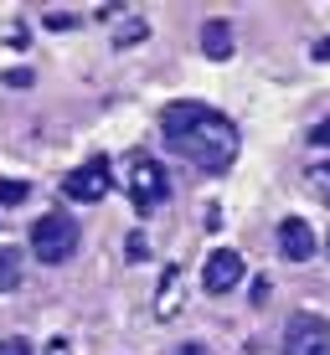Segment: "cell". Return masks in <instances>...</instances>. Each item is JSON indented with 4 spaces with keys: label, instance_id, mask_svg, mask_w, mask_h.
Returning a JSON list of instances; mask_svg holds the SVG:
<instances>
[{
    "label": "cell",
    "instance_id": "14",
    "mask_svg": "<svg viewBox=\"0 0 330 355\" xmlns=\"http://www.w3.org/2000/svg\"><path fill=\"white\" fill-rule=\"evenodd\" d=\"M124 248H129V263H145V258H150V248H145V237H140V232H134Z\"/></svg>",
    "mask_w": 330,
    "mask_h": 355
},
{
    "label": "cell",
    "instance_id": "13",
    "mask_svg": "<svg viewBox=\"0 0 330 355\" xmlns=\"http://www.w3.org/2000/svg\"><path fill=\"white\" fill-rule=\"evenodd\" d=\"M0 355H31V340H21V335H6V340H0Z\"/></svg>",
    "mask_w": 330,
    "mask_h": 355
},
{
    "label": "cell",
    "instance_id": "9",
    "mask_svg": "<svg viewBox=\"0 0 330 355\" xmlns=\"http://www.w3.org/2000/svg\"><path fill=\"white\" fill-rule=\"evenodd\" d=\"M176 284H181V268L170 263V268H165V284H160V299H155V314H160V320H170V314L181 309V293H176Z\"/></svg>",
    "mask_w": 330,
    "mask_h": 355
},
{
    "label": "cell",
    "instance_id": "17",
    "mask_svg": "<svg viewBox=\"0 0 330 355\" xmlns=\"http://www.w3.org/2000/svg\"><path fill=\"white\" fill-rule=\"evenodd\" d=\"M315 62H330V42H320V46H315Z\"/></svg>",
    "mask_w": 330,
    "mask_h": 355
},
{
    "label": "cell",
    "instance_id": "18",
    "mask_svg": "<svg viewBox=\"0 0 330 355\" xmlns=\"http://www.w3.org/2000/svg\"><path fill=\"white\" fill-rule=\"evenodd\" d=\"M325 252H330V242H325Z\"/></svg>",
    "mask_w": 330,
    "mask_h": 355
},
{
    "label": "cell",
    "instance_id": "7",
    "mask_svg": "<svg viewBox=\"0 0 330 355\" xmlns=\"http://www.w3.org/2000/svg\"><path fill=\"white\" fill-rule=\"evenodd\" d=\"M279 252H284L289 263L315 258V232H310L304 216H284V222H279Z\"/></svg>",
    "mask_w": 330,
    "mask_h": 355
},
{
    "label": "cell",
    "instance_id": "3",
    "mask_svg": "<svg viewBox=\"0 0 330 355\" xmlns=\"http://www.w3.org/2000/svg\"><path fill=\"white\" fill-rule=\"evenodd\" d=\"M124 191H129V206L140 216H155L170 196V180H165V165L150 160V155H129V170H124Z\"/></svg>",
    "mask_w": 330,
    "mask_h": 355
},
{
    "label": "cell",
    "instance_id": "15",
    "mask_svg": "<svg viewBox=\"0 0 330 355\" xmlns=\"http://www.w3.org/2000/svg\"><path fill=\"white\" fill-rule=\"evenodd\" d=\"M140 36H145V21H129V26L119 31V46H134V42H140Z\"/></svg>",
    "mask_w": 330,
    "mask_h": 355
},
{
    "label": "cell",
    "instance_id": "10",
    "mask_svg": "<svg viewBox=\"0 0 330 355\" xmlns=\"http://www.w3.org/2000/svg\"><path fill=\"white\" fill-rule=\"evenodd\" d=\"M16 288H21V252L0 248V293H16Z\"/></svg>",
    "mask_w": 330,
    "mask_h": 355
},
{
    "label": "cell",
    "instance_id": "11",
    "mask_svg": "<svg viewBox=\"0 0 330 355\" xmlns=\"http://www.w3.org/2000/svg\"><path fill=\"white\" fill-rule=\"evenodd\" d=\"M304 180H310V191H315V196H320V201L330 206V160L310 165V175H304Z\"/></svg>",
    "mask_w": 330,
    "mask_h": 355
},
{
    "label": "cell",
    "instance_id": "6",
    "mask_svg": "<svg viewBox=\"0 0 330 355\" xmlns=\"http://www.w3.org/2000/svg\"><path fill=\"white\" fill-rule=\"evenodd\" d=\"M238 284H242V258L232 248H217L212 258H206V268H201V288L206 293H227Z\"/></svg>",
    "mask_w": 330,
    "mask_h": 355
},
{
    "label": "cell",
    "instance_id": "2",
    "mask_svg": "<svg viewBox=\"0 0 330 355\" xmlns=\"http://www.w3.org/2000/svg\"><path fill=\"white\" fill-rule=\"evenodd\" d=\"M83 232H78V216L72 211H47L31 222V252L36 263H67L72 252H78Z\"/></svg>",
    "mask_w": 330,
    "mask_h": 355
},
{
    "label": "cell",
    "instance_id": "8",
    "mask_svg": "<svg viewBox=\"0 0 330 355\" xmlns=\"http://www.w3.org/2000/svg\"><path fill=\"white\" fill-rule=\"evenodd\" d=\"M201 52L212 57V62H227L232 57V26L227 21H206L201 26Z\"/></svg>",
    "mask_w": 330,
    "mask_h": 355
},
{
    "label": "cell",
    "instance_id": "1",
    "mask_svg": "<svg viewBox=\"0 0 330 355\" xmlns=\"http://www.w3.org/2000/svg\"><path fill=\"white\" fill-rule=\"evenodd\" d=\"M160 134H165V150L186 155L206 175H222V170H232V160H238V124H232L222 108L191 103V98L165 103Z\"/></svg>",
    "mask_w": 330,
    "mask_h": 355
},
{
    "label": "cell",
    "instance_id": "5",
    "mask_svg": "<svg viewBox=\"0 0 330 355\" xmlns=\"http://www.w3.org/2000/svg\"><path fill=\"white\" fill-rule=\"evenodd\" d=\"M108 191H114V170H108L104 155H93L88 165H78V170H67V175H63V196H67V201L88 206V201H104Z\"/></svg>",
    "mask_w": 330,
    "mask_h": 355
},
{
    "label": "cell",
    "instance_id": "4",
    "mask_svg": "<svg viewBox=\"0 0 330 355\" xmlns=\"http://www.w3.org/2000/svg\"><path fill=\"white\" fill-rule=\"evenodd\" d=\"M284 355H330V320H325V314H315V309L289 314Z\"/></svg>",
    "mask_w": 330,
    "mask_h": 355
},
{
    "label": "cell",
    "instance_id": "16",
    "mask_svg": "<svg viewBox=\"0 0 330 355\" xmlns=\"http://www.w3.org/2000/svg\"><path fill=\"white\" fill-rule=\"evenodd\" d=\"M47 355H72V345L67 340H47Z\"/></svg>",
    "mask_w": 330,
    "mask_h": 355
},
{
    "label": "cell",
    "instance_id": "12",
    "mask_svg": "<svg viewBox=\"0 0 330 355\" xmlns=\"http://www.w3.org/2000/svg\"><path fill=\"white\" fill-rule=\"evenodd\" d=\"M26 196H31L26 180H0V206H21Z\"/></svg>",
    "mask_w": 330,
    "mask_h": 355
}]
</instances>
